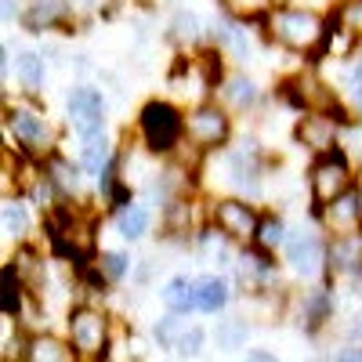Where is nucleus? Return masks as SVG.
Listing matches in <instances>:
<instances>
[{"instance_id": "f257e3e1", "label": "nucleus", "mask_w": 362, "mask_h": 362, "mask_svg": "<svg viewBox=\"0 0 362 362\" xmlns=\"http://www.w3.org/2000/svg\"><path fill=\"white\" fill-rule=\"evenodd\" d=\"M257 29L264 33V40L279 44L283 51L319 62L322 47H326V33H329V15L315 11V8H297V4H276Z\"/></svg>"}, {"instance_id": "f03ea898", "label": "nucleus", "mask_w": 362, "mask_h": 362, "mask_svg": "<svg viewBox=\"0 0 362 362\" xmlns=\"http://www.w3.org/2000/svg\"><path fill=\"white\" fill-rule=\"evenodd\" d=\"M138 145L148 156L170 160L185 145V109L174 98H148L138 109Z\"/></svg>"}, {"instance_id": "7ed1b4c3", "label": "nucleus", "mask_w": 362, "mask_h": 362, "mask_svg": "<svg viewBox=\"0 0 362 362\" xmlns=\"http://www.w3.org/2000/svg\"><path fill=\"white\" fill-rule=\"evenodd\" d=\"M4 131L15 138L18 153L37 156V160L51 156L54 148H58V141H62V138H58V131H54V124L47 119V112L40 105H25V102L4 109Z\"/></svg>"}, {"instance_id": "20e7f679", "label": "nucleus", "mask_w": 362, "mask_h": 362, "mask_svg": "<svg viewBox=\"0 0 362 362\" xmlns=\"http://www.w3.org/2000/svg\"><path fill=\"white\" fill-rule=\"evenodd\" d=\"M66 337L69 344L76 348V358L80 362H98V358H109V348H112V319L95 308V305H73L69 315H66Z\"/></svg>"}, {"instance_id": "39448f33", "label": "nucleus", "mask_w": 362, "mask_h": 362, "mask_svg": "<svg viewBox=\"0 0 362 362\" xmlns=\"http://www.w3.org/2000/svg\"><path fill=\"white\" fill-rule=\"evenodd\" d=\"M228 141H232V112L218 98H206L185 109V145L189 148L210 156V153H225Z\"/></svg>"}, {"instance_id": "423d86ee", "label": "nucleus", "mask_w": 362, "mask_h": 362, "mask_svg": "<svg viewBox=\"0 0 362 362\" xmlns=\"http://www.w3.org/2000/svg\"><path fill=\"white\" fill-rule=\"evenodd\" d=\"M326 247H329V235L322 239V228L312 225H293L286 235V247H283V261L293 272L297 279L305 283H319L329 279L326 272Z\"/></svg>"}, {"instance_id": "0eeeda50", "label": "nucleus", "mask_w": 362, "mask_h": 362, "mask_svg": "<svg viewBox=\"0 0 362 362\" xmlns=\"http://www.w3.org/2000/svg\"><path fill=\"white\" fill-rule=\"evenodd\" d=\"M358 181V170L348 156V148H334V153H322V156H312V167H308V196H312V210L329 203L334 196L348 192Z\"/></svg>"}, {"instance_id": "6e6552de", "label": "nucleus", "mask_w": 362, "mask_h": 362, "mask_svg": "<svg viewBox=\"0 0 362 362\" xmlns=\"http://www.w3.org/2000/svg\"><path fill=\"white\" fill-rule=\"evenodd\" d=\"M228 272H232L235 286L243 290L247 297H268V293H276V286H279L276 254L261 250L257 243H243V247H239Z\"/></svg>"}, {"instance_id": "1a4fd4ad", "label": "nucleus", "mask_w": 362, "mask_h": 362, "mask_svg": "<svg viewBox=\"0 0 362 362\" xmlns=\"http://www.w3.org/2000/svg\"><path fill=\"white\" fill-rule=\"evenodd\" d=\"M261 214L264 210L254 206V199L247 196H218L206 203V221H214L232 243H254L257 235V225H261Z\"/></svg>"}, {"instance_id": "9d476101", "label": "nucleus", "mask_w": 362, "mask_h": 362, "mask_svg": "<svg viewBox=\"0 0 362 362\" xmlns=\"http://www.w3.org/2000/svg\"><path fill=\"white\" fill-rule=\"evenodd\" d=\"M66 116H69V127H73V134H76V138L105 131L109 102H105V95H102V87L76 83V87L69 90V95H66Z\"/></svg>"}, {"instance_id": "9b49d317", "label": "nucleus", "mask_w": 362, "mask_h": 362, "mask_svg": "<svg viewBox=\"0 0 362 362\" xmlns=\"http://www.w3.org/2000/svg\"><path fill=\"white\" fill-rule=\"evenodd\" d=\"M341 124L329 112L322 109H305L297 116L293 124V141L300 148H308L312 156H322V153H334V148H341Z\"/></svg>"}, {"instance_id": "f8f14e48", "label": "nucleus", "mask_w": 362, "mask_h": 362, "mask_svg": "<svg viewBox=\"0 0 362 362\" xmlns=\"http://www.w3.org/2000/svg\"><path fill=\"white\" fill-rule=\"evenodd\" d=\"M312 221H315L326 235L358 232V228H362V199H358V189L351 185L348 192H341V196H334L329 203L315 206V210H312Z\"/></svg>"}, {"instance_id": "ddd939ff", "label": "nucleus", "mask_w": 362, "mask_h": 362, "mask_svg": "<svg viewBox=\"0 0 362 362\" xmlns=\"http://www.w3.org/2000/svg\"><path fill=\"white\" fill-rule=\"evenodd\" d=\"M334 290L326 283H312L308 290H300L293 297V315H297V326L305 329L308 337H315L322 326L334 322Z\"/></svg>"}, {"instance_id": "4468645a", "label": "nucleus", "mask_w": 362, "mask_h": 362, "mask_svg": "<svg viewBox=\"0 0 362 362\" xmlns=\"http://www.w3.org/2000/svg\"><path fill=\"white\" fill-rule=\"evenodd\" d=\"M326 272L329 279H351V283L362 276V228L348 235H329Z\"/></svg>"}, {"instance_id": "2eb2a0df", "label": "nucleus", "mask_w": 362, "mask_h": 362, "mask_svg": "<svg viewBox=\"0 0 362 362\" xmlns=\"http://www.w3.org/2000/svg\"><path fill=\"white\" fill-rule=\"evenodd\" d=\"M214 98L232 112V116H247L257 109L261 102V87L247 76V73H225L214 87Z\"/></svg>"}, {"instance_id": "dca6fc26", "label": "nucleus", "mask_w": 362, "mask_h": 362, "mask_svg": "<svg viewBox=\"0 0 362 362\" xmlns=\"http://www.w3.org/2000/svg\"><path fill=\"white\" fill-rule=\"evenodd\" d=\"M44 170L54 181V189L62 192V199L83 203V177H87V170H83L80 160H69L62 148H54L51 156H44Z\"/></svg>"}, {"instance_id": "f3484780", "label": "nucleus", "mask_w": 362, "mask_h": 362, "mask_svg": "<svg viewBox=\"0 0 362 362\" xmlns=\"http://www.w3.org/2000/svg\"><path fill=\"white\" fill-rule=\"evenodd\" d=\"M18 358L25 362H76V348L69 344V337H54L47 329L22 337V351Z\"/></svg>"}, {"instance_id": "a211bd4d", "label": "nucleus", "mask_w": 362, "mask_h": 362, "mask_svg": "<svg viewBox=\"0 0 362 362\" xmlns=\"http://www.w3.org/2000/svg\"><path fill=\"white\" fill-rule=\"evenodd\" d=\"M203 40H206V22L192 8H177L167 22V44L189 54V51H199Z\"/></svg>"}, {"instance_id": "6ab92c4d", "label": "nucleus", "mask_w": 362, "mask_h": 362, "mask_svg": "<svg viewBox=\"0 0 362 362\" xmlns=\"http://www.w3.org/2000/svg\"><path fill=\"white\" fill-rule=\"evenodd\" d=\"M11 268H15V276L33 290V293H40L44 297V286H47V268H44V254L29 243H15V254H11V261H8Z\"/></svg>"}, {"instance_id": "aec40b11", "label": "nucleus", "mask_w": 362, "mask_h": 362, "mask_svg": "<svg viewBox=\"0 0 362 362\" xmlns=\"http://www.w3.org/2000/svg\"><path fill=\"white\" fill-rule=\"evenodd\" d=\"M80 141V163H83V170H87V177H98L102 170H109L119 156H116V148H112V138H109V131H98V134H83V138H76Z\"/></svg>"}, {"instance_id": "412c9836", "label": "nucleus", "mask_w": 362, "mask_h": 362, "mask_svg": "<svg viewBox=\"0 0 362 362\" xmlns=\"http://www.w3.org/2000/svg\"><path fill=\"white\" fill-rule=\"evenodd\" d=\"M228 300H232V283H228V276H218V272L196 276V312L218 315V312L228 308Z\"/></svg>"}, {"instance_id": "4be33fe9", "label": "nucleus", "mask_w": 362, "mask_h": 362, "mask_svg": "<svg viewBox=\"0 0 362 362\" xmlns=\"http://www.w3.org/2000/svg\"><path fill=\"white\" fill-rule=\"evenodd\" d=\"M29 196L22 192H8L0 203V232H4V243H25L29 239Z\"/></svg>"}, {"instance_id": "5701e85b", "label": "nucleus", "mask_w": 362, "mask_h": 362, "mask_svg": "<svg viewBox=\"0 0 362 362\" xmlns=\"http://www.w3.org/2000/svg\"><path fill=\"white\" fill-rule=\"evenodd\" d=\"M112 225H116L119 239L138 243V239H145L148 228H153V210H148L145 203H138V199H131V203H124L119 210H112Z\"/></svg>"}, {"instance_id": "b1692460", "label": "nucleus", "mask_w": 362, "mask_h": 362, "mask_svg": "<svg viewBox=\"0 0 362 362\" xmlns=\"http://www.w3.org/2000/svg\"><path fill=\"white\" fill-rule=\"evenodd\" d=\"M69 18L66 0H25V11H22V25L29 33H44V29H54Z\"/></svg>"}, {"instance_id": "393cba45", "label": "nucleus", "mask_w": 362, "mask_h": 362, "mask_svg": "<svg viewBox=\"0 0 362 362\" xmlns=\"http://www.w3.org/2000/svg\"><path fill=\"white\" fill-rule=\"evenodd\" d=\"M15 76L29 98L44 95L47 87V66H44V51H18L15 54Z\"/></svg>"}, {"instance_id": "a878e982", "label": "nucleus", "mask_w": 362, "mask_h": 362, "mask_svg": "<svg viewBox=\"0 0 362 362\" xmlns=\"http://www.w3.org/2000/svg\"><path fill=\"white\" fill-rule=\"evenodd\" d=\"M160 300H163V308H170V312L192 315L196 312V279L192 276H170L160 286Z\"/></svg>"}, {"instance_id": "bb28decb", "label": "nucleus", "mask_w": 362, "mask_h": 362, "mask_svg": "<svg viewBox=\"0 0 362 362\" xmlns=\"http://www.w3.org/2000/svg\"><path fill=\"white\" fill-rule=\"evenodd\" d=\"M210 341L221 351H243L247 341H250V322L239 319V315H228V319H218L214 329H210Z\"/></svg>"}, {"instance_id": "cd10ccee", "label": "nucleus", "mask_w": 362, "mask_h": 362, "mask_svg": "<svg viewBox=\"0 0 362 362\" xmlns=\"http://www.w3.org/2000/svg\"><path fill=\"white\" fill-rule=\"evenodd\" d=\"M185 329H189V319L181 315V312H163L156 322H153V344L160 351H174L181 344V337H185Z\"/></svg>"}, {"instance_id": "c85d7f7f", "label": "nucleus", "mask_w": 362, "mask_h": 362, "mask_svg": "<svg viewBox=\"0 0 362 362\" xmlns=\"http://www.w3.org/2000/svg\"><path fill=\"white\" fill-rule=\"evenodd\" d=\"M286 235H290V225L276 214V210H264L261 214V225H257V235H254V243L268 254H283L286 247Z\"/></svg>"}, {"instance_id": "c756f323", "label": "nucleus", "mask_w": 362, "mask_h": 362, "mask_svg": "<svg viewBox=\"0 0 362 362\" xmlns=\"http://www.w3.org/2000/svg\"><path fill=\"white\" fill-rule=\"evenodd\" d=\"M326 15H329V22L348 29V33L362 44V0H341V4H334Z\"/></svg>"}, {"instance_id": "7c9ffc66", "label": "nucleus", "mask_w": 362, "mask_h": 362, "mask_svg": "<svg viewBox=\"0 0 362 362\" xmlns=\"http://www.w3.org/2000/svg\"><path fill=\"white\" fill-rule=\"evenodd\" d=\"M272 8H276V0H221V11H228L239 22H250V25H257Z\"/></svg>"}, {"instance_id": "2f4dec72", "label": "nucleus", "mask_w": 362, "mask_h": 362, "mask_svg": "<svg viewBox=\"0 0 362 362\" xmlns=\"http://www.w3.org/2000/svg\"><path fill=\"white\" fill-rule=\"evenodd\" d=\"M206 341H210V334H206L203 326H189L185 337H181V344L174 348V355H177V358H199L203 348H206Z\"/></svg>"}, {"instance_id": "473e14b6", "label": "nucleus", "mask_w": 362, "mask_h": 362, "mask_svg": "<svg viewBox=\"0 0 362 362\" xmlns=\"http://www.w3.org/2000/svg\"><path fill=\"white\" fill-rule=\"evenodd\" d=\"M341 95H344V102L355 109V116H362V83H344Z\"/></svg>"}, {"instance_id": "72a5a7b5", "label": "nucleus", "mask_w": 362, "mask_h": 362, "mask_svg": "<svg viewBox=\"0 0 362 362\" xmlns=\"http://www.w3.org/2000/svg\"><path fill=\"white\" fill-rule=\"evenodd\" d=\"M334 358L337 362H362V344H348V348H341V351H334Z\"/></svg>"}, {"instance_id": "f704fd0d", "label": "nucleus", "mask_w": 362, "mask_h": 362, "mask_svg": "<svg viewBox=\"0 0 362 362\" xmlns=\"http://www.w3.org/2000/svg\"><path fill=\"white\" fill-rule=\"evenodd\" d=\"M344 337L355 341V344H362V312L351 315V322H348V329H344Z\"/></svg>"}, {"instance_id": "c9c22d12", "label": "nucleus", "mask_w": 362, "mask_h": 362, "mask_svg": "<svg viewBox=\"0 0 362 362\" xmlns=\"http://www.w3.org/2000/svg\"><path fill=\"white\" fill-rule=\"evenodd\" d=\"M0 11H4V25H11V18H22L15 0H4V4H0Z\"/></svg>"}, {"instance_id": "e433bc0d", "label": "nucleus", "mask_w": 362, "mask_h": 362, "mask_svg": "<svg viewBox=\"0 0 362 362\" xmlns=\"http://www.w3.org/2000/svg\"><path fill=\"white\" fill-rule=\"evenodd\" d=\"M247 358H250V362H272L276 355H272V351H261V348H254V351H247Z\"/></svg>"}, {"instance_id": "4c0bfd02", "label": "nucleus", "mask_w": 362, "mask_h": 362, "mask_svg": "<svg viewBox=\"0 0 362 362\" xmlns=\"http://www.w3.org/2000/svg\"><path fill=\"white\" fill-rule=\"evenodd\" d=\"M355 297H358V300H362V276H358V279H355Z\"/></svg>"}, {"instance_id": "58836bf2", "label": "nucleus", "mask_w": 362, "mask_h": 362, "mask_svg": "<svg viewBox=\"0 0 362 362\" xmlns=\"http://www.w3.org/2000/svg\"><path fill=\"white\" fill-rule=\"evenodd\" d=\"M355 189H358V199H362V167H358V181H355Z\"/></svg>"}]
</instances>
